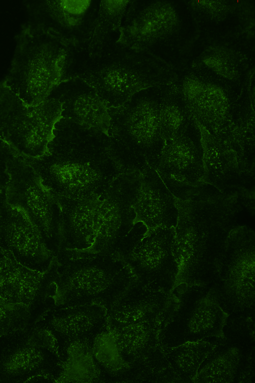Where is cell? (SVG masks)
I'll return each instance as SVG.
<instances>
[{
  "label": "cell",
  "instance_id": "cell-20",
  "mask_svg": "<svg viewBox=\"0 0 255 383\" xmlns=\"http://www.w3.org/2000/svg\"><path fill=\"white\" fill-rule=\"evenodd\" d=\"M126 173L136 222H142L148 230L175 228L178 215L176 198L156 169L147 165L141 171Z\"/></svg>",
  "mask_w": 255,
  "mask_h": 383
},
{
  "label": "cell",
  "instance_id": "cell-27",
  "mask_svg": "<svg viewBox=\"0 0 255 383\" xmlns=\"http://www.w3.org/2000/svg\"><path fill=\"white\" fill-rule=\"evenodd\" d=\"M130 1H100L95 25L87 43L81 49L73 51L92 58L99 56L110 45L115 43L114 33L119 32L122 19Z\"/></svg>",
  "mask_w": 255,
  "mask_h": 383
},
{
  "label": "cell",
  "instance_id": "cell-22",
  "mask_svg": "<svg viewBox=\"0 0 255 383\" xmlns=\"http://www.w3.org/2000/svg\"><path fill=\"white\" fill-rule=\"evenodd\" d=\"M98 1L42 2L39 23L63 42L68 51L82 48L89 40L97 17Z\"/></svg>",
  "mask_w": 255,
  "mask_h": 383
},
{
  "label": "cell",
  "instance_id": "cell-9",
  "mask_svg": "<svg viewBox=\"0 0 255 383\" xmlns=\"http://www.w3.org/2000/svg\"><path fill=\"white\" fill-rule=\"evenodd\" d=\"M171 294V303L159 336L163 349L224 338L230 315L220 306L211 288L181 284Z\"/></svg>",
  "mask_w": 255,
  "mask_h": 383
},
{
  "label": "cell",
  "instance_id": "cell-32",
  "mask_svg": "<svg viewBox=\"0 0 255 383\" xmlns=\"http://www.w3.org/2000/svg\"><path fill=\"white\" fill-rule=\"evenodd\" d=\"M39 313L30 305L10 304L0 299V335L34 324Z\"/></svg>",
  "mask_w": 255,
  "mask_h": 383
},
{
  "label": "cell",
  "instance_id": "cell-28",
  "mask_svg": "<svg viewBox=\"0 0 255 383\" xmlns=\"http://www.w3.org/2000/svg\"><path fill=\"white\" fill-rule=\"evenodd\" d=\"M92 341H74L63 350L59 356L62 370L56 382H106L93 355Z\"/></svg>",
  "mask_w": 255,
  "mask_h": 383
},
{
  "label": "cell",
  "instance_id": "cell-31",
  "mask_svg": "<svg viewBox=\"0 0 255 383\" xmlns=\"http://www.w3.org/2000/svg\"><path fill=\"white\" fill-rule=\"evenodd\" d=\"M160 126L165 143L179 135L191 115L183 95L174 83L161 86Z\"/></svg>",
  "mask_w": 255,
  "mask_h": 383
},
{
  "label": "cell",
  "instance_id": "cell-11",
  "mask_svg": "<svg viewBox=\"0 0 255 383\" xmlns=\"http://www.w3.org/2000/svg\"><path fill=\"white\" fill-rule=\"evenodd\" d=\"M62 370L56 340L34 324L0 335V382L24 383L37 376L57 381Z\"/></svg>",
  "mask_w": 255,
  "mask_h": 383
},
{
  "label": "cell",
  "instance_id": "cell-6",
  "mask_svg": "<svg viewBox=\"0 0 255 383\" xmlns=\"http://www.w3.org/2000/svg\"><path fill=\"white\" fill-rule=\"evenodd\" d=\"M161 93V86L149 87L108 109L110 150L123 173L158 166L165 145L160 126Z\"/></svg>",
  "mask_w": 255,
  "mask_h": 383
},
{
  "label": "cell",
  "instance_id": "cell-35",
  "mask_svg": "<svg viewBox=\"0 0 255 383\" xmlns=\"http://www.w3.org/2000/svg\"><path fill=\"white\" fill-rule=\"evenodd\" d=\"M0 299H1V296H0Z\"/></svg>",
  "mask_w": 255,
  "mask_h": 383
},
{
  "label": "cell",
  "instance_id": "cell-19",
  "mask_svg": "<svg viewBox=\"0 0 255 383\" xmlns=\"http://www.w3.org/2000/svg\"><path fill=\"white\" fill-rule=\"evenodd\" d=\"M53 261L41 273L22 266L9 251L0 249L1 298L7 303L32 306L42 315L54 308L56 266Z\"/></svg>",
  "mask_w": 255,
  "mask_h": 383
},
{
  "label": "cell",
  "instance_id": "cell-24",
  "mask_svg": "<svg viewBox=\"0 0 255 383\" xmlns=\"http://www.w3.org/2000/svg\"><path fill=\"white\" fill-rule=\"evenodd\" d=\"M254 256L225 258L211 286L218 302L230 316L252 317L254 306Z\"/></svg>",
  "mask_w": 255,
  "mask_h": 383
},
{
  "label": "cell",
  "instance_id": "cell-17",
  "mask_svg": "<svg viewBox=\"0 0 255 383\" xmlns=\"http://www.w3.org/2000/svg\"><path fill=\"white\" fill-rule=\"evenodd\" d=\"M187 65L205 68L228 82L244 86L254 73V31L231 41L213 40L199 33L189 53Z\"/></svg>",
  "mask_w": 255,
  "mask_h": 383
},
{
  "label": "cell",
  "instance_id": "cell-5",
  "mask_svg": "<svg viewBox=\"0 0 255 383\" xmlns=\"http://www.w3.org/2000/svg\"><path fill=\"white\" fill-rule=\"evenodd\" d=\"M116 43L182 70L199 34L186 1H130Z\"/></svg>",
  "mask_w": 255,
  "mask_h": 383
},
{
  "label": "cell",
  "instance_id": "cell-16",
  "mask_svg": "<svg viewBox=\"0 0 255 383\" xmlns=\"http://www.w3.org/2000/svg\"><path fill=\"white\" fill-rule=\"evenodd\" d=\"M143 286L170 293L175 286L180 265L175 250V228L148 230L125 260Z\"/></svg>",
  "mask_w": 255,
  "mask_h": 383
},
{
  "label": "cell",
  "instance_id": "cell-34",
  "mask_svg": "<svg viewBox=\"0 0 255 383\" xmlns=\"http://www.w3.org/2000/svg\"><path fill=\"white\" fill-rule=\"evenodd\" d=\"M1 281H2V278H1V273H0V284L1 283Z\"/></svg>",
  "mask_w": 255,
  "mask_h": 383
},
{
  "label": "cell",
  "instance_id": "cell-3",
  "mask_svg": "<svg viewBox=\"0 0 255 383\" xmlns=\"http://www.w3.org/2000/svg\"><path fill=\"white\" fill-rule=\"evenodd\" d=\"M199 189L188 198H176L178 215L175 250L180 270L175 286L211 288L225 258L233 226L230 203L221 195L210 197Z\"/></svg>",
  "mask_w": 255,
  "mask_h": 383
},
{
  "label": "cell",
  "instance_id": "cell-14",
  "mask_svg": "<svg viewBox=\"0 0 255 383\" xmlns=\"http://www.w3.org/2000/svg\"><path fill=\"white\" fill-rule=\"evenodd\" d=\"M7 171L10 176L6 187L7 202L25 213L56 256L60 232L58 204L22 156L15 154L11 157Z\"/></svg>",
  "mask_w": 255,
  "mask_h": 383
},
{
  "label": "cell",
  "instance_id": "cell-4",
  "mask_svg": "<svg viewBox=\"0 0 255 383\" xmlns=\"http://www.w3.org/2000/svg\"><path fill=\"white\" fill-rule=\"evenodd\" d=\"M177 76L174 69L153 55L116 42L92 58L69 53L63 80L72 77L83 79L109 109L121 106L142 89L174 83Z\"/></svg>",
  "mask_w": 255,
  "mask_h": 383
},
{
  "label": "cell",
  "instance_id": "cell-23",
  "mask_svg": "<svg viewBox=\"0 0 255 383\" xmlns=\"http://www.w3.org/2000/svg\"><path fill=\"white\" fill-rule=\"evenodd\" d=\"M107 320L106 308L91 304L53 308L43 314L35 325L53 336L60 356L74 341H92L107 325Z\"/></svg>",
  "mask_w": 255,
  "mask_h": 383
},
{
  "label": "cell",
  "instance_id": "cell-10",
  "mask_svg": "<svg viewBox=\"0 0 255 383\" xmlns=\"http://www.w3.org/2000/svg\"><path fill=\"white\" fill-rule=\"evenodd\" d=\"M61 111L56 97L48 94L39 104L28 106L0 82V138L18 155L37 158L46 152Z\"/></svg>",
  "mask_w": 255,
  "mask_h": 383
},
{
  "label": "cell",
  "instance_id": "cell-12",
  "mask_svg": "<svg viewBox=\"0 0 255 383\" xmlns=\"http://www.w3.org/2000/svg\"><path fill=\"white\" fill-rule=\"evenodd\" d=\"M176 74L174 83L201 129L215 136L231 125L244 86L228 82L197 66L187 65Z\"/></svg>",
  "mask_w": 255,
  "mask_h": 383
},
{
  "label": "cell",
  "instance_id": "cell-18",
  "mask_svg": "<svg viewBox=\"0 0 255 383\" xmlns=\"http://www.w3.org/2000/svg\"><path fill=\"white\" fill-rule=\"evenodd\" d=\"M6 187L0 189V249L9 251L22 266L44 273L55 254L25 213L8 203Z\"/></svg>",
  "mask_w": 255,
  "mask_h": 383
},
{
  "label": "cell",
  "instance_id": "cell-30",
  "mask_svg": "<svg viewBox=\"0 0 255 383\" xmlns=\"http://www.w3.org/2000/svg\"><path fill=\"white\" fill-rule=\"evenodd\" d=\"M216 342L203 340L164 349L173 382H194L200 366Z\"/></svg>",
  "mask_w": 255,
  "mask_h": 383
},
{
  "label": "cell",
  "instance_id": "cell-2",
  "mask_svg": "<svg viewBox=\"0 0 255 383\" xmlns=\"http://www.w3.org/2000/svg\"><path fill=\"white\" fill-rule=\"evenodd\" d=\"M46 152L22 157L50 193L83 198L101 192L123 173L112 157L109 136L96 129L61 118Z\"/></svg>",
  "mask_w": 255,
  "mask_h": 383
},
{
  "label": "cell",
  "instance_id": "cell-1",
  "mask_svg": "<svg viewBox=\"0 0 255 383\" xmlns=\"http://www.w3.org/2000/svg\"><path fill=\"white\" fill-rule=\"evenodd\" d=\"M49 193L59 209L56 255H112L125 261L148 230L142 222H136L125 173L104 191L85 198L72 199Z\"/></svg>",
  "mask_w": 255,
  "mask_h": 383
},
{
  "label": "cell",
  "instance_id": "cell-8",
  "mask_svg": "<svg viewBox=\"0 0 255 383\" xmlns=\"http://www.w3.org/2000/svg\"><path fill=\"white\" fill-rule=\"evenodd\" d=\"M68 51L39 24L25 25L3 82L26 105H36L61 82Z\"/></svg>",
  "mask_w": 255,
  "mask_h": 383
},
{
  "label": "cell",
  "instance_id": "cell-15",
  "mask_svg": "<svg viewBox=\"0 0 255 383\" xmlns=\"http://www.w3.org/2000/svg\"><path fill=\"white\" fill-rule=\"evenodd\" d=\"M156 170L167 187L185 199L204 183V149L201 131L191 116L182 132L165 142Z\"/></svg>",
  "mask_w": 255,
  "mask_h": 383
},
{
  "label": "cell",
  "instance_id": "cell-33",
  "mask_svg": "<svg viewBox=\"0 0 255 383\" xmlns=\"http://www.w3.org/2000/svg\"><path fill=\"white\" fill-rule=\"evenodd\" d=\"M16 154L11 147L0 138V189L6 187L10 180L7 171V163L13 155Z\"/></svg>",
  "mask_w": 255,
  "mask_h": 383
},
{
  "label": "cell",
  "instance_id": "cell-13",
  "mask_svg": "<svg viewBox=\"0 0 255 383\" xmlns=\"http://www.w3.org/2000/svg\"><path fill=\"white\" fill-rule=\"evenodd\" d=\"M224 338L202 363L194 382H252L254 375L252 317L230 316Z\"/></svg>",
  "mask_w": 255,
  "mask_h": 383
},
{
  "label": "cell",
  "instance_id": "cell-21",
  "mask_svg": "<svg viewBox=\"0 0 255 383\" xmlns=\"http://www.w3.org/2000/svg\"><path fill=\"white\" fill-rule=\"evenodd\" d=\"M199 33L216 41H231L254 31V0H186Z\"/></svg>",
  "mask_w": 255,
  "mask_h": 383
},
{
  "label": "cell",
  "instance_id": "cell-7",
  "mask_svg": "<svg viewBox=\"0 0 255 383\" xmlns=\"http://www.w3.org/2000/svg\"><path fill=\"white\" fill-rule=\"evenodd\" d=\"M54 260V308L96 304L108 311L137 281L129 265L118 256L57 255Z\"/></svg>",
  "mask_w": 255,
  "mask_h": 383
},
{
  "label": "cell",
  "instance_id": "cell-29",
  "mask_svg": "<svg viewBox=\"0 0 255 383\" xmlns=\"http://www.w3.org/2000/svg\"><path fill=\"white\" fill-rule=\"evenodd\" d=\"M91 346L106 382H136L134 373L123 359L107 323L93 338Z\"/></svg>",
  "mask_w": 255,
  "mask_h": 383
},
{
  "label": "cell",
  "instance_id": "cell-25",
  "mask_svg": "<svg viewBox=\"0 0 255 383\" xmlns=\"http://www.w3.org/2000/svg\"><path fill=\"white\" fill-rule=\"evenodd\" d=\"M49 94L61 103L62 118L100 131L108 136L110 116L95 89L78 77L62 80Z\"/></svg>",
  "mask_w": 255,
  "mask_h": 383
},
{
  "label": "cell",
  "instance_id": "cell-26",
  "mask_svg": "<svg viewBox=\"0 0 255 383\" xmlns=\"http://www.w3.org/2000/svg\"><path fill=\"white\" fill-rule=\"evenodd\" d=\"M171 300V293L148 289L136 281L107 311L108 318L131 323L164 317Z\"/></svg>",
  "mask_w": 255,
  "mask_h": 383
}]
</instances>
